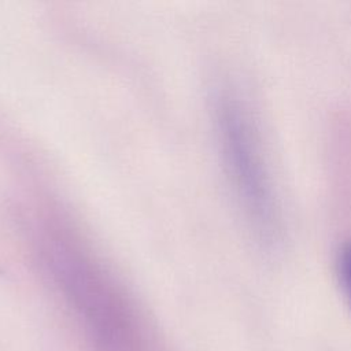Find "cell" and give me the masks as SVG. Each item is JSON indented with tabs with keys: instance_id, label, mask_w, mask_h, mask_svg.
<instances>
[{
	"instance_id": "7a4b0ae2",
	"label": "cell",
	"mask_w": 351,
	"mask_h": 351,
	"mask_svg": "<svg viewBox=\"0 0 351 351\" xmlns=\"http://www.w3.org/2000/svg\"><path fill=\"white\" fill-rule=\"evenodd\" d=\"M217 123L228 173L244 215L259 243L273 247L280 236L278 207L251 119L237 100L222 97Z\"/></svg>"
},
{
	"instance_id": "6da1fadb",
	"label": "cell",
	"mask_w": 351,
	"mask_h": 351,
	"mask_svg": "<svg viewBox=\"0 0 351 351\" xmlns=\"http://www.w3.org/2000/svg\"><path fill=\"white\" fill-rule=\"evenodd\" d=\"M48 269L106 351H134V315L101 267L64 229L49 228L43 237Z\"/></svg>"
},
{
	"instance_id": "3957f363",
	"label": "cell",
	"mask_w": 351,
	"mask_h": 351,
	"mask_svg": "<svg viewBox=\"0 0 351 351\" xmlns=\"http://www.w3.org/2000/svg\"><path fill=\"white\" fill-rule=\"evenodd\" d=\"M336 277L341 295L351 311V239L346 240L337 251Z\"/></svg>"
}]
</instances>
